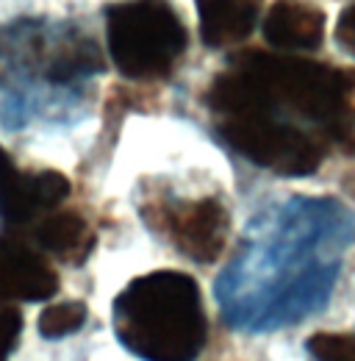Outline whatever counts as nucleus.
<instances>
[{
    "label": "nucleus",
    "instance_id": "f257e3e1",
    "mask_svg": "<svg viewBox=\"0 0 355 361\" xmlns=\"http://www.w3.org/2000/svg\"><path fill=\"white\" fill-rule=\"evenodd\" d=\"M353 242L355 212L333 197H289L266 209L217 278L225 322L264 334L319 312Z\"/></svg>",
    "mask_w": 355,
    "mask_h": 361
},
{
    "label": "nucleus",
    "instance_id": "f03ea898",
    "mask_svg": "<svg viewBox=\"0 0 355 361\" xmlns=\"http://www.w3.org/2000/svg\"><path fill=\"white\" fill-rule=\"evenodd\" d=\"M208 103L222 117L264 114L280 123L297 117L325 126L328 131H342L353 111L344 73L303 59L264 53L242 56L230 73L217 78Z\"/></svg>",
    "mask_w": 355,
    "mask_h": 361
},
{
    "label": "nucleus",
    "instance_id": "7ed1b4c3",
    "mask_svg": "<svg viewBox=\"0 0 355 361\" xmlns=\"http://www.w3.org/2000/svg\"><path fill=\"white\" fill-rule=\"evenodd\" d=\"M111 322L123 348L142 361H194L206 345L200 289L178 270L131 281L111 306Z\"/></svg>",
    "mask_w": 355,
    "mask_h": 361
},
{
    "label": "nucleus",
    "instance_id": "20e7f679",
    "mask_svg": "<svg viewBox=\"0 0 355 361\" xmlns=\"http://www.w3.org/2000/svg\"><path fill=\"white\" fill-rule=\"evenodd\" d=\"M106 37L128 78H164L186 47V28L167 0H123L106 8Z\"/></svg>",
    "mask_w": 355,
    "mask_h": 361
},
{
    "label": "nucleus",
    "instance_id": "39448f33",
    "mask_svg": "<svg viewBox=\"0 0 355 361\" xmlns=\"http://www.w3.org/2000/svg\"><path fill=\"white\" fill-rule=\"evenodd\" d=\"M222 139L244 159L278 176H309L322 161V145L309 131L264 114L222 117Z\"/></svg>",
    "mask_w": 355,
    "mask_h": 361
},
{
    "label": "nucleus",
    "instance_id": "423d86ee",
    "mask_svg": "<svg viewBox=\"0 0 355 361\" xmlns=\"http://www.w3.org/2000/svg\"><path fill=\"white\" fill-rule=\"evenodd\" d=\"M70 195V180L61 173H20L11 156L0 147V217L6 226H25L39 212L58 206Z\"/></svg>",
    "mask_w": 355,
    "mask_h": 361
},
{
    "label": "nucleus",
    "instance_id": "0eeeda50",
    "mask_svg": "<svg viewBox=\"0 0 355 361\" xmlns=\"http://www.w3.org/2000/svg\"><path fill=\"white\" fill-rule=\"evenodd\" d=\"M56 289L58 278L37 250L14 236H0V303L47 300Z\"/></svg>",
    "mask_w": 355,
    "mask_h": 361
},
{
    "label": "nucleus",
    "instance_id": "6e6552de",
    "mask_svg": "<svg viewBox=\"0 0 355 361\" xmlns=\"http://www.w3.org/2000/svg\"><path fill=\"white\" fill-rule=\"evenodd\" d=\"M175 245L194 262H214L228 233V214L217 200H200L178 209L170 220Z\"/></svg>",
    "mask_w": 355,
    "mask_h": 361
},
{
    "label": "nucleus",
    "instance_id": "1a4fd4ad",
    "mask_svg": "<svg viewBox=\"0 0 355 361\" xmlns=\"http://www.w3.org/2000/svg\"><path fill=\"white\" fill-rule=\"evenodd\" d=\"M264 37L283 50H313L325 37V14L306 0H278L264 20Z\"/></svg>",
    "mask_w": 355,
    "mask_h": 361
},
{
    "label": "nucleus",
    "instance_id": "9d476101",
    "mask_svg": "<svg viewBox=\"0 0 355 361\" xmlns=\"http://www.w3.org/2000/svg\"><path fill=\"white\" fill-rule=\"evenodd\" d=\"M261 0H197L200 34L206 45L222 47L242 42L259 17Z\"/></svg>",
    "mask_w": 355,
    "mask_h": 361
},
{
    "label": "nucleus",
    "instance_id": "9b49d317",
    "mask_svg": "<svg viewBox=\"0 0 355 361\" xmlns=\"http://www.w3.org/2000/svg\"><path fill=\"white\" fill-rule=\"evenodd\" d=\"M37 242L61 256H73L78 247L87 250V226L78 214H53L37 226Z\"/></svg>",
    "mask_w": 355,
    "mask_h": 361
},
{
    "label": "nucleus",
    "instance_id": "f8f14e48",
    "mask_svg": "<svg viewBox=\"0 0 355 361\" xmlns=\"http://www.w3.org/2000/svg\"><path fill=\"white\" fill-rule=\"evenodd\" d=\"M84 322H87L84 303H78V300L56 303V306H47L39 314V334L44 339H61V336L75 334Z\"/></svg>",
    "mask_w": 355,
    "mask_h": 361
},
{
    "label": "nucleus",
    "instance_id": "ddd939ff",
    "mask_svg": "<svg viewBox=\"0 0 355 361\" xmlns=\"http://www.w3.org/2000/svg\"><path fill=\"white\" fill-rule=\"evenodd\" d=\"M306 348L313 361H355V334H313Z\"/></svg>",
    "mask_w": 355,
    "mask_h": 361
},
{
    "label": "nucleus",
    "instance_id": "4468645a",
    "mask_svg": "<svg viewBox=\"0 0 355 361\" xmlns=\"http://www.w3.org/2000/svg\"><path fill=\"white\" fill-rule=\"evenodd\" d=\"M23 331V317L14 309H0V361H8Z\"/></svg>",
    "mask_w": 355,
    "mask_h": 361
},
{
    "label": "nucleus",
    "instance_id": "2eb2a0df",
    "mask_svg": "<svg viewBox=\"0 0 355 361\" xmlns=\"http://www.w3.org/2000/svg\"><path fill=\"white\" fill-rule=\"evenodd\" d=\"M336 37H339L342 47L355 56V3L350 6V8H344V11H342L339 25H336Z\"/></svg>",
    "mask_w": 355,
    "mask_h": 361
}]
</instances>
